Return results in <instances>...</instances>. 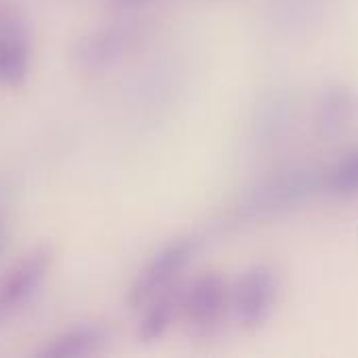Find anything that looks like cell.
<instances>
[{
	"instance_id": "3",
	"label": "cell",
	"mask_w": 358,
	"mask_h": 358,
	"mask_svg": "<svg viewBox=\"0 0 358 358\" xmlns=\"http://www.w3.org/2000/svg\"><path fill=\"white\" fill-rule=\"evenodd\" d=\"M180 317L195 338L216 336L229 317L231 283L218 273H203L180 294Z\"/></svg>"
},
{
	"instance_id": "4",
	"label": "cell",
	"mask_w": 358,
	"mask_h": 358,
	"mask_svg": "<svg viewBox=\"0 0 358 358\" xmlns=\"http://www.w3.org/2000/svg\"><path fill=\"white\" fill-rule=\"evenodd\" d=\"M277 302L279 277L271 264H252L231 285L233 319L245 331L262 329L273 319Z\"/></svg>"
},
{
	"instance_id": "12",
	"label": "cell",
	"mask_w": 358,
	"mask_h": 358,
	"mask_svg": "<svg viewBox=\"0 0 358 358\" xmlns=\"http://www.w3.org/2000/svg\"><path fill=\"white\" fill-rule=\"evenodd\" d=\"M147 2H151V0H109V4H113L117 8H134V6H141Z\"/></svg>"
},
{
	"instance_id": "7",
	"label": "cell",
	"mask_w": 358,
	"mask_h": 358,
	"mask_svg": "<svg viewBox=\"0 0 358 358\" xmlns=\"http://www.w3.org/2000/svg\"><path fill=\"white\" fill-rule=\"evenodd\" d=\"M358 111V99L355 90L342 82L329 84L319 94L315 105V128L323 138L338 136L344 132Z\"/></svg>"
},
{
	"instance_id": "10",
	"label": "cell",
	"mask_w": 358,
	"mask_h": 358,
	"mask_svg": "<svg viewBox=\"0 0 358 358\" xmlns=\"http://www.w3.org/2000/svg\"><path fill=\"white\" fill-rule=\"evenodd\" d=\"M319 193L342 201L358 199V147L342 153L319 172Z\"/></svg>"
},
{
	"instance_id": "13",
	"label": "cell",
	"mask_w": 358,
	"mask_h": 358,
	"mask_svg": "<svg viewBox=\"0 0 358 358\" xmlns=\"http://www.w3.org/2000/svg\"><path fill=\"white\" fill-rule=\"evenodd\" d=\"M0 248H2V231H0Z\"/></svg>"
},
{
	"instance_id": "2",
	"label": "cell",
	"mask_w": 358,
	"mask_h": 358,
	"mask_svg": "<svg viewBox=\"0 0 358 358\" xmlns=\"http://www.w3.org/2000/svg\"><path fill=\"white\" fill-rule=\"evenodd\" d=\"M201 248V239L195 235H185L168 241L159 248L151 260L138 271L126 294V304L130 308H143L155 296L176 287L178 277L189 268Z\"/></svg>"
},
{
	"instance_id": "1",
	"label": "cell",
	"mask_w": 358,
	"mask_h": 358,
	"mask_svg": "<svg viewBox=\"0 0 358 358\" xmlns=\"http://www.w3.org/2000/svg\"><path fill=\"white\" fill-rule=\"evenodd\" d=\"M319 193V174L306 168H287L275 172L250 187L237 203L231 206L227 220L235 227L262 224L283 218Z\"/></svg>"
},
{
	"instance_id": "5",
	"label": "cell",
	"mask_w": 358,
	"mask_h": 358,
	"mask_svg": "<svg viewBox=\"0 0 358 358\" xmlns=\"http://www.w3.org/2000/svg\"><path fill=\"white\" fill-rule=\"evenodd\" d=\"M55 250L50 243H42L29 250L17 264H13L0 277V323L8 321L21 310L46 279Z\"/></svg>"
},
{
	"instance_id": "8",
	"label": "cell",
	"mask_w": 358,
	"mask_h": 358,
	"mask_svg": "<svg viewBox=\"0 0 358 358\" xmlns=\"http://www.w3.org/2000/svg\"><path fill=\"white\" fill-rule=\"evenodd\" d=\"M29 69V42L23 25L10 17L0 15V84L19 88Z\"/></svg>"
},
{
	"instance_id": "6",
	"label": "cell",
	"mask_w": 358,
	"mask_h": 358,
	"mask_svg": "<svg viewBox=\"0 0 358 358\" xmlns=\"http://www.w3.org/2000/svg\"><path fill=\"white\" fill-rule=\"evenodd\" d=\"M138 38L136 25H109L84 36L73 50V59L88 71L103 69L120 59Z\"/></svg>"
},
{
	"instance_id": "11",
	"label": "cell",
	"mask_w": 358,
	"mask_h": 358,
	"mask_svg": "<svg viewBox=\"0 0 358 358\" xmlns=\"http://www.w3.org/2000/svg\"><path fill=\"white\" fill-rule=\"evenodd\" d=\"M180 294L176 292V287L155 296L151 302H147L143 308V319L138 323V340L149 344L155 342L159 338H164V334L170 329V325L174 323V319L180 315Z\"/></svg>"
},
{
	"instance_id": "9",
	"label": "cell",
	"mask_w": 358,
	"mask_h": 358,
	"mask_svg": "<svg viewBox=\"0 0 358 358\" xmlns=\"http://www.w3.org/2000/svg\"><path fill=\"white\" fill-rule=\"evenodd\" d=\"M107 344V331L96 325H82L73 327L59 338H55L50 344H46L38 358H84L96 355Z\"/></svg>"
}]
</instances>
